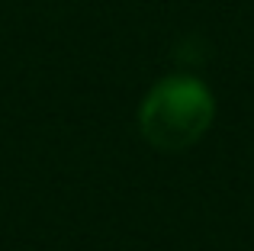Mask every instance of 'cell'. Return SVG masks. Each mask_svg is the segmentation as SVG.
<instances>
[{
  "instance_id": "6da1fadb",
  "label": "cell",
  "mask_w": 254,
  "mask_h": 251,
  "mask_svg": "<svg viewBox=\"0 0 254 251\" xmlns=\"http://www.w3.org/2000/svg\"><path fill=\"white\" fill-rule=\"evenodd\" d=\"M216 100L203 81L168 74L145 94L138 107V132L158 151H187L209 132Z\"/></svg>"
}]
</instances>
